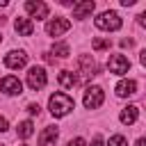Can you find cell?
Returning <instances> with one entry per match:
<instances>
[{"instance_id":"obj_17","label":"cell","mask_w":146,"mask_h":146,"mask_svg":"<svg viewBox=\"0 0 146 146\" xmlns=\"http://www.w3.org/2000/svg\"><path fill=\"white\" fill-rule=\"evenodd\" d=\"M75 82H78V78H75L71 71H62V73H59V84H62V87L68 89V87H73Z\"/></svg>"},{"instance_id":"obj_5","label":"cell","mask_w":146,"mask_h":146,"mask_svg":"<svg viewBox=\"0 0 146 146\" xmlns=\"http://www.w3.org/2000/svg\"><path fill=\"white\" fill-rule=\"evenodd\" d=\"M107 68H110V73H114V75H123V73L130 71V62H128V57H123V55H110Z\"/></svg>"},{"instance_id":"obj_13","label":"cell","mask_w":146,"mask_h":146,"mask_svg":"<svg viewBox=\"0 0 146 146\" xmlns=\"http://www.w3.org/2000/svg\"><path fill=\"white\" fill-rule=\"evenodd\" d=\"M132 94H137V82L135 80H121L116 84V96L125 98V96H132Z\"/></svg>"},{"instance_id":"obj_23","label":"cell","mask_w":146,"mask_h":146,"mask_svg":"<svg viewBox=\"0 0 146 146\" xmlns=\"http://www.w3.org/2000/svg\"><path fill=\"white\" fill-rule=\"evenodd\" d=\"M91 146H105V144H103V139H100V137H94V141H91Z\"/></svg>"},{"instance_id":"obj_25","label":"cell","mask_w":146,"mask_h":146,"mask_svg":"<svg viewBox=\"0 0 146 146\" xmlns=\"http://www.w3.org/2000/svg\"><path fill=\"white\" fill-rule=\"evenodd\" d=\"M5 130H7V119L0 116V132H5Z\"/></svg>"},{"instance_id":"obj_2","label":"cell","mask_w":146,"mask_h":146,"mask_svg":"<svg viewBox=\"0 0 146 146\" xmlns=\"http://www.w3.org/2000/svg\"><path fill=\"white\" fill-rule=\"evenodd\" d=\"M98 30H107V32H116L121 27V16L116 11H103L98 14V18L94 21Z\"/></svg>"},{"instance_id":"obj_16","label":"cell","mask_w":146,"mask_h":146,"mask_svg":"<svg viewBox=\"0 0 146 146\" xmlns=\"http://www.w3.org/2000/svg\"><path fill=\"white\" fill-rule=\"evenodd\" d=\"M16 132H18V137H23V139L32 137V135H34V125H32V121H21L18 128H16Z\"/></svg>"},{"instance_id":"obj_19","label":"cell","mask_w":146,"mask_h":146,"mask_svg":"<svg viewBox=\"0 0 146 146\" xmlns=\"http://www.w3.org/2000/svg\"><path fill=\"white\" fill-rule=\"evenodd\" d=\"M107 146H128V139L123 135H112L110 141H107Z\"/></svg>"},{"instance_id":"obj_18","label":"cell","mask_w":146,"mask_h":146,"mask_svg":"<svg viewBox=\"0 0 146 146\" xmlns=\"http://www.w3.org/2000/svg\"><path fill=\"white\" fill-rule=\"evenodd\" d=\"M68 46L66 43H55L52 46V55H57V57H68Z\"/></svg>"},{"instance_id":"obj_21","label":"cell","mask_w":146,"mask_h":146,"mask_svg":"<svg viewBox=\"0 0 146 146\" xmlns=\"http://www.w3.org/2000/svg\"><path fill=\"white\" fill-rule=\"evenodd\" d=\"M68 146H87V141H84L82 137H75V139H71V141H68Z\"/></svg>"},{"instance_id":"obj_11","label":"cell","mask_w":146,"mask_h":146,"mask_svg":"<svg viewBox=\"0 0 146 146\" xmlns=\"http://www.w3.org/2000/svg\"><path fill=\"white\" fill-rule=\"evenodd\" d=\"M57 137H59L57 128H55V125H48V128H43L41 135H39V146H50V144L57 141Z\"/></svg>"},{"instance_id":"obj_26","label":"cell","mask_w":146,"mask_h":146,"mask_svg":"<svg viewBox=\"0 0 146 146\" xmlns=\"http://www.w3.org/2000/svg\"><path fill=\"white\" fill-rule=\"evenodd\" d=\"M139 23L146 27V11H141V14H139Z\"/></svg>"},{"instance_id":"obj_1","label":"cell","mask_w":146,"mask_h":146,"mask_svg":"<svg viewBox=\"0 0 146 146\" xmlns=\"http://www.w3.org/2000/svg\"><path fill=\"white\" fill-rule=\"evenodd\" d=\"M48 107H50V114H52L55 119H62V116H66V114L75 107V103H73V98L66 96V94H52L50 100H48Z\"/></svg>"},{"instance_id":"obj_12","label":"cell","mask_w":146,"mask_h":146,"mask_svg":"<svg viewBox=\"0 0 146 146\" xmlns=\"http://www.w3.org/2000/svg\"><path fill=\"white\" fill-rule=\"evenodd\" d=\"M14 27H16V32H18L21 36H32V32H34V23H32V18H16Z\"/></svg>"},{"instance_id":"obj_15","label":"cell","mask_w":146,"mask_h":146,"mask_svg":"<svg viewBox=\"0 0 146 146\" xmlns=\"http://www.w3.org/2000/svg\"><path fill=\"white\" fill-rule=\"evenodd\" d=\"M80 66H82V75H84V78H91V75H96V71H98V68H96V62H94L91 57H87V55L80 57Z\"/></svg>"},{"instance_id":"obj_28","label":"cell","mask_w":146,"mask_h":146,"mask_svg":"<svg viewBox=\"0 0 146 146\" xmlns=\"http://www.w3.org/2000/svg\"><path fill=\"white\" fill-rule=\"evenodd\" d=\"M21 146H27V144H21Z\"/></svg>"},{"instance_id":"obj_20","label":"cell","mask_w":146,"mask_h":146,"mask_svg":"<svg viewBox=\"0 0 146 146\" xmlns=\"http://www.w3.org/2000/svg\"><path fill=\"white\" fill-rule=\"evenodd\" d=\"M91 48L94 50H105V48H110V39H94Z\"/></svg>"},{"instance_id":"obj_10","label":"cell","mask_w":146,"mask_h":146,"mask_svg":"<svg viewBox=\"0 0 146 146\" xmlns=\"http://www.w3.org/2000/svg\"><path fill=\"white\" fill-rule=\"evenodd\" d=\"M96 9L94 0H84V2H75L73 5V18H87L91 11Z\"/></svg>"},{"instance_id":"obj_7","label":"cell","mask_w":146,"mask_h":146,"mask_svg":"<svg viewBox=\"0 0 146 146\" xmlns=\"http://www.w3.org/2000/svg\"><path fill=\"white\" fill-rule=\"evenodd\" d=\"M27 64V55L25 50H11L5 55V66L7 68H23Z\"/></svg>"},{"instance_id":"obj_8","label":"cell","mask_w":146,"mask_h":146,"mask_svg":"<svg viewBox=\"0 0 146 146\" xmlns=\"http://www.w3.org/2000/svg\"><path fill=\"white\" fill-rule=\"evenodd\" d=\"M0 91H5L7 96H16V94H23V84H21L18 78L7 75V78L0 80Z\"/></svg>"},{"instance_id":"obj_29","label":"cell","mask_w":146,"mask_h":146,"mask_svg":"<svg viewBox=\"0 0 146 146\" xmlns=\"http://www.w3.org/2000/svg\"><path fill=\"white\" fill-rule=\"evenodd\" d=\"M0 41H2V34H0Z\"/></svg>"},{"instance_id":"obj_6","label":"cell","mask_w":146,"mask_h":146,"mask_svg":"<svg viewBox=\"0 0 146 146\" xmlns=\"http://www.w3.org/2000/svg\"><path fill=\"white\" fill-rule=\"evenodd\" d=\"M68 27H71L68 18H64V16H57V18H52V21H48V25H46V32H48L50 36H59V34L68 32Z\"/></svg>"},{"instance_id":"obj_9","label":"cell","mask_w":146,"mask_h":146,"mask_svg":"<svg viewBox=\"0 0 146 146\" xmlns=\"http://www.w3.org/2000/svg\"><path fill=\"white\" fill-rule=\"evenodd\" d=\"M25 9H27V14H30L32 18H36V21H41V18L48 16V5L41 2V0H27V2H25Z\"/></svg>"},{"instance_id":"obj_4","label":"cell","mask_w":146,"mask_h":146,"mask_svg":"<svg viewBox=\"0 0 146 146\" xmlns=\"http://www.w3.org/2000/svg\"><path fill=\"white\" fill-rule=\"evenodd\" d=\"M46 82H48V78H46V71H43L41 66H32V68L27 71V87H30L32 91L43 89Z\"/></svg>"},{"instance_id":"obj_24","label":"cell","mask_w":146,"mask_h":146,"mask_svg":"<svg viewBox=\"0 0 146 146\" xmlns=\"http://www.w3.org/2000/svg\"><path fill=\"white\" fill-rule=\"evenodd\" d=\"M139 62H141V66H146V48L141 50V55H139Z\"/></svg>"},{"instance_id":"obj_27","label":"cell","mask_w":146,"mask_h":146,"mask_svg":"<svg viewBox=\"0 0 146 146\" xmlns=\"http://www.w3.org/2000/svg\"><path fill=\"white\" fill-rule=\"evenodd\" d=\"M135 146H146V137H139V139H137V144H135Z\"/></svg>"},{"instance_id":"obj_22","label":"cell","mask_w":146,"mask_h":146,"mask_svg":"<svg viewBox=\"0 0 146 146\" xmlns=\"http://www.w3.org/2000/svg\"><path fill=\"white\" fill-rule=\"evenodd\" d=\"M27 112H30V114H39V105L30 103V105H27Z\"/></svg>"},{"instance_id":"obj_30","label":"cell","mask_w":146,"mask_h":146,"mask_svg":"<svg viewBox=\"0 0 146 146\" xmlns=\"http://www.w3.org/2000/svg\"><path fill=\"white\" fill-rule=\"evenodd\" d=\"M0 146H2V144H0Z\"/></svg>"},{"instance_id":"obj_3","label":"cell","mask_w":146,"mask_h":146,"mask_svg":"<svg viewBox=\"0 0 146 146\" xmlns=\"http://www.w3.org/2000/svg\"><path fill=\"white\" fill-rule=\"evenodd\" d=\"M103 100H105V94H103L100 87H87V89H84V98H82V103H84L87 110H96V107H100Z\"/></svg>"},{"instance_id":"obj_14","label":"cell","mask_w":146,"mask_h":146,"mask_svg":"<svg viewBox=\"0 0 146 146\" xmlns=\"http://www.w3.org/2000/svg\"><path fill=\"white\" fill-rule=\"evenodd\" d=\"M137 116H139V110H137V105H128V107H123V110H121V114H119L121 123H125V125L135 123V121H137Z\"/></svg>"}]
</instances>
